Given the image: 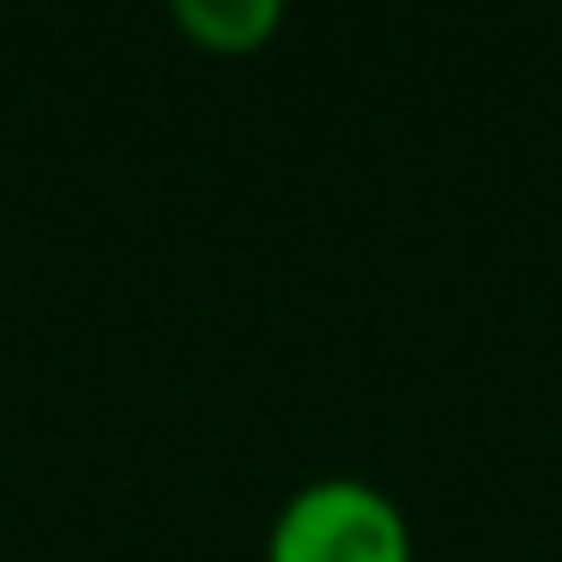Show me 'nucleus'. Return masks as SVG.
<instances>
[{
    "mask_svg": "<svg viewBox=\"0 0 562 562\" xmlns=\"http://www.w3.org/2000/svg\"><path fill=\"white\" fill-rule=\"evenodd\" d=\"M170 7L182 31H194L212 49H255L284 13V0H170Z\"/></svg>",
    "mask_w": 562,
    "mask_h": 562,
    "instance_id": "2",
    "label": "nucleus"
},
{
    "mask_svg": "<svg viewBox=\"0 0 562 562\" xmlns=\"http://www.w3.org/2000/svg\"><path fill=\"white\" fill-rule=\"evenodd\" d=\"M267 562H412V526L381 484L333 472L279 508Z\"/></svg>",
    "mask_w": 562,
    "mask_h": 562,
    "instance_id": "1",
    "label": "nucleus"
}]
</instances>
